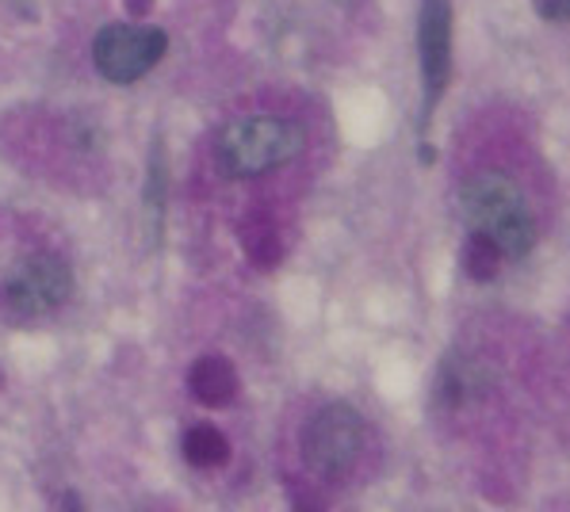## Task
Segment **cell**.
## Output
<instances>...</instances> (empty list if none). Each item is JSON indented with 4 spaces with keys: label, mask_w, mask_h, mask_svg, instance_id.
<instances>
[{
    "label": "cell",
    "mask_w": 570,
    "mask_h": 512,
    "mask_svg": "<svg viewBox=\"0 0 570 512\" xmlns=\"http://www.w3.org/2000/svg\"><path fill=\"white\" fill-rule=\"evenodd\" d=\"M460 215L471 234H482L502 256L521 260L537 245V218H532L524 191L513 176L487 169L463 180L460 188Z\"/></svg>",
    "instance_id": "cell-1"
},
{
    "label": "cell",
    "mask_w": 570,
    "mask_h": 512,
    "mask_svg": "<svg viewBox=\"0 0 570 512\" xmlns=\"http://www.w3.org/2000/svg\"><path fill=\"white\" fill-rule=\"evenodd\" d=\"M306 146V130L284 115H242L218 135L215 157L230 180H253L295 161Z\"/></svg>",
    "instance_id": "cell-2"
},
{
    "label": "cell",
    "mask_w": 570,
    "mask_h": 512,
    "mask_svg": "<svg viewBox=\"0 0 570 512\" xmlns=\"http://www.w3.org/2000/svg\"><path fill=\"white\" fill-rule=\"evenodd\" d=\"M303 463L318 479H341L353 471L364 447V417L345 402H330L306 421L303 429Z\"/></svg>",
    "instance_id": "cell-3"
},
{
    "label": "cell",
    "mask_w": 570,
    "mask_h": 512,
    "mask_svg": "<svg viewBox=\"0 0 570 512\" xmlns=\"http://www.w3.org/2000/svg\"><path fill=\"white\" fill-rule=\"evenodd\" d=\"M169 35L161 28H138V23H108L92 39V66L104 81L135 85L165 58Z\"/></svg>",
    "instance_id": "cell-4"
},
{
    "label": "cell",
    "mask_w": 570,
    "mask_h": 512,
    "mask_svg": "<svg viewBox=\"0 0 570 512\" xmlns=\"http://www.w3.org/2000/svg\"><path fill=\"white\" fill-rule=\"evenodd\" d=\"M73 295V268L55 253H31L4 279L8 311L20 317H47Z\"/></svg>",
    "instance_id": "cell-5"
},
{
    "label": "cell",
    "mask_w": 570,
    "mask_h": 512,
    "mask_svg": "<svg viewBox=\"0 0 570 512\" xmlns=\"http://www.w3.org/2000/svg\"><path fill=\"white\" fill-rule=\"evenodd\" d=\"M417 50L421 81H425V111H421V130H425L452 77V0H421Z\"/></svg>",
    "instance_id": "cell-6"
},
{
    "label": "cell",
    "mask_w": 570,
    "mask_h": 512,
    "mask_svg": "<svg viewBox=\"0 0 570 512\" xmlns=\"http://www.w3.org/2000/svg\"><path fill=\"white\" fill-rule=\"evenodd\" d=\"M490 375L487 367L475 364L468 356H444L441 364V378H436V402L449 405V410H460V405L475 402L482 391H487Z\"/></svg>",
    "instance_id": "cell-7"
},
{
    "label": "cell",
    "mask_w": 570,
    "mask_h": 512,
    "mask_svg": "<svg viewBox=\"0 0 570 512\" xmlns=\"http://www.w3.org/2000/svg\"><path fill=\"white\" fill-rule=\"evenodd\" d=\"M188 391L196 402L210 405V410H223L238 394V375H234L230 360L223 356H199L188 371Z\"/></svg>",
    "instance_id": "cell-8"
},
{
    "label": "cell",
    "mask_w": 570,
    "mask_h": 512,
    "mask_svg": "<svg viewBox=\"0 0 570 512\" xmlns=\"http://www.w3.org/2000/svg\"><path fill=\"white\" fill-rule=\"evenodd\" d=\"M180 452L191 466H196V471H210V466H223L226 459H230V444H226V436L218 429L196 425V429L184 432Z\"/></svg>",
    "instance_id": "cell-9"
},
{
    "label": "cell",
    "mask_w": 570,
    "mask_h": 512,
    "mask_svg": "<svg viewBox=\"0 0 570 512\" xmlns=\"http://www.w3.org/2000/svg\"><path fill=\"white\" fill-rule=\"evenodd\" d=\"M505 256L494 249V245L487 242L482 234H471L468 249H463V268H468L471 279H490L498 272V264H502Z\"/></svg>",
    "instance_id": "cell-10"
},
{
    "label": "cell",
    "mask_w": 570,
    "mask_h": 512,
    "mask_svg": "<svg viewBox=\"0 0 570 512\" xmlns=\"http://www.w3.org/2000/svg\"><path fill=\"white\" fill-rule=\"evenodd\" d=\"M537 12L548 23H563L570 16V0H537Z\"/></svg>",
    "instance_id": "cell-11"
},
{
    "label": "cell",
    "mask_w": 570,
    "mask_h": 512,
    "mask_svg": "<svg viewBox=\"0 0 570 512\" xmlns=\"http://www.w3.org/2000/svg\"><path fill=\"white\" fill-rule=\"evenodd\" d=\"M122 4H127V12L135 16V20H142V16L154 12V0H122Z\"/></svg>",
    "instance_id": "cell-12"
}]
</instances>
